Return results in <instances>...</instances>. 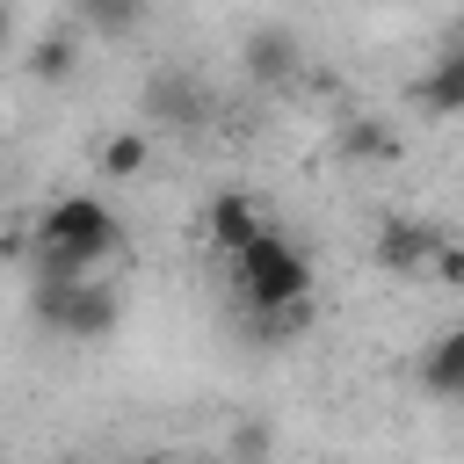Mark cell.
Instances as JSON below:
<instances>
[{"instance_id": "cell-1", "label": "cell", "mask_w": 464, "mask_h": 464, "mask_svg": "<svg viewBox=\"0 0 464 464\" xmlns=\"http://www.w3.org/2000/svg\"><path fill=\"white\" fill-rule=\"evenodd\" d=\"M232 276H239V297L246 304H283V297H312V261L276 232L261 225L239 254H232Z\"/></svg>"}, {"instance_id": "cell-2", "label": "cell", "mask_w": 464, "mask_h": 464, "mask_svg": "<svg viewBox=\"0 0 464 464\" xmlns=\"http://www.w3.org/2000/svg\"><path fill=\"white\" fill-rule=\"evenodd\" d=\"M36 319H44L51 334H65V341H102V334H116L123 304H116V290L94 283V276H44V283H36Z\"/></svg>"}, {"instance_id": "cell-3", "label": "cell", "mask_w": 464, "mask_h": 464, "mask_svg": "<svg viewBox=\"0 0 464 464\" xmlns=\"http://www.w3.org/2000/svg\"><path fill=\"white\" fill-rule=\"evenodd\" d=\"M36 239H44V254H65L72 268H94V261L116 254V218H109L102 196H58L36 225Z\"/></svg>"}, {"instance_id": "cell-4", "label": "cell", "mask_w": 464, "mask_h": 464, "mask_svg": "<svg viewBox=\"0 0 464 464\" xmlns=\"http://www.w3.org/2000/svg\"><path fill=\"white\" fill-rule=\"evenodd\" d=\"M239 58H246V80L254 87H290V72H297V36L283 29V22H261V29H246V44H239Z\"/></svg>"}, {"instance_id": "cell-5", "label": "cell", "mask_w": 464, "mask_h": 464, "mask_svg": "<svg viewBox=\"0 0 464 464\" xmlns=\"http://www.w3.org/2000/svg\"><path fill=\"white\" fill-rule=\"evenodd\" d=\"M145 109H152L160 123H181V130H196V123L210 116V94H203V80H196V72H152V87H145Z\"/></svg>"}, {"instance_id": "cell-6", "label": "cell", "mask_w": 464, "mask_h": 464, "mask_svg": "<svg viewBox=\"0 0 464 464\" xmlns=\"http://www.w3.org/2000/svg\"><path fill=\"white\" fill-rule=\"evenodd\" d=\"M435 225H420V218H384V232H377V268H392V276H420L428 268V254H435Z\"/></svg>"}, {"instance_id": "cell-7", "label": "cell", "mask_w": 464, "mask_h": 464, "mask_svg": "<svg viewBox=\"0 0 464 464\" xmlns=\"http://www.w3.org/2000/svg\"><path fill=\"white\" fill-rule=\"evenodd\" d=\"M420 392L428 399H464V334H435L428 348H420Z\"/></svg>"}, {"instance_id": "cell-8", "label": "cell", "mask_w": 464, "mask_h": 464, "mask_svg": "<svg viewBox=\"0 0 464 464\" xmlns=\"http://www.w3.org/2000/svg\"><path fill=\"white\" fill-rule=\"evenodd\" d=\"M203 225H210V246H218V254H239L268 218H261V203H254V196H218Z\"/></svg>"}, {"instance_id": "cell-9", "label": "cell", "mask_w": 464, "mask_h": 464, "mask_svg": "<svg viewBox=\"0 0 464 464\" xmlns=\"http://www.w3.org/2000/svg\"><path fill=\"white\" fill-rule=\"evenodd\" d=\"M413 102H420L428 116H457V109H464V58H457V51H442V58L413 80Z\"/></svg>"}, {"instance_id": "cell-10", "label": "cell", "mask_w": 464, "mask_h": 464, "mask_svg": "<svg viewBox=\"0 0 464 464\" xmlns=\"http://www.w3.org/2000/svg\"><path fill=\"white\" fill-rule=\"evenodd\" d=\"M94 167H102L109 181H138V174L152 167V145H145V130H109V138H102V152H94Z\"/></svg>"}, {"instance_id": "cell-11", "label": "cell", "mask_w": 464, "mask_h": 464, "mask_svg": "<svg viewBox=\"0 0 464 464\" xmlns=\"http://www.w3.org/2000/svg\"><path fill=\"white\" fill-rule=\"evenodd\" d=\"M72 72H80V44H72V36H44V44L29 51V80L51 87V80H72Z\"/></svg>"}, {"instance_id": "cell-12", "label": "cell", "mask_w": 464, "mask_h": 464, "mask_svg": "<svg viewBox=\"0 0 464 464\" xmlns=\"http://www.w3.org/2000/svg\"><path fill=\"white\" fill-rule=\"evenodd\" d=\"M384 145H392V138H384V123H370V116H355V123L341 130V152H362V160H370V152H384Z\"/></svg>"}, {"instance_id": "cell-13", "label": "cell", "mask_w": 464, "mask_h": 464, "mask_svg": "<svg viewBox=\"0 0 464 464\" xmlns=\"http://www.w3.org/2000/svg\"><path fill=\"white\" fill-rule=\"evenodd\" d=\"M80 7H87L102 29H130V22H138V0H80Z\"/></svg>"}, {"instance_id": "cell-14", "label": "cell", "mask_w": 464, "mask_h": 464, "mask_svg": "<svg viewBox=\"0 0 464 464\" xmlns=\"http://www.w3.org/2000/svg\"><path fill=\"white\" fill-rule=\"evenodd\" d=\"M14 44V14H7V0H0V51Z\"/></svg>"}]
</instances>
